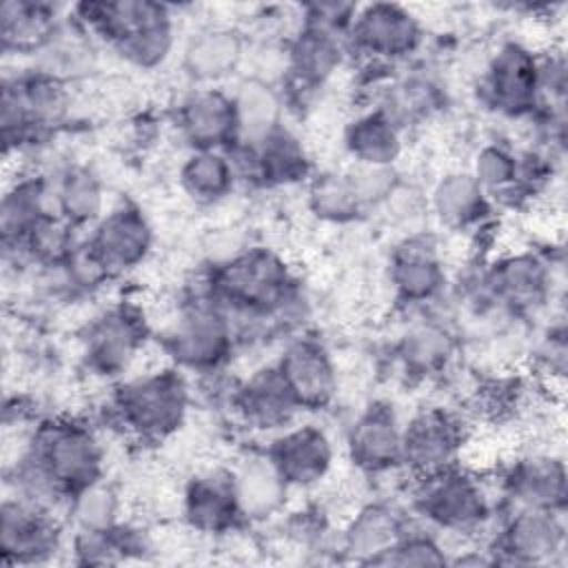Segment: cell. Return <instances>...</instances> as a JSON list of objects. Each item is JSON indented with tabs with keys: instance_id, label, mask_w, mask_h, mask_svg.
Segmentation results:
<instances>
[{
	"instance_id": "6da1fadb",
	"label": "cell",
	"mask_w": 568,
	"mask_h": 568,
	"mask_svg": "<svg viewBox=\"0 0 568 568\" xmlns=\"http://www.w3.org/2000/svg\"><path fill=\"white\" fill-rule=\"evenodd\" d=\"M184 384L173 373H162L126 384L118 397L124 422L144 435H164L184 415Z\"/></svg>"
},
{
	"instance_id": "7a4b0ae2",
	"label": "cell",
	"mask_w": 568,
	"mask_h": 568,
	"mask_svg": "<svg viewBox=\"0 0 568 568\" xmlns=\"http://www.w3.org/2000/svg\"><path fill=\"white\" fill-rule=\"evenodd\" d=\"M58 548V530L42 506L29 499L2 504V559L4 564H40Z\"/></svg>"
},
{
	"instance_id": "3957f363",
	"label": "cell",
	"mask_w": 568,
	"mask_h": 568,
	"mask_svg": "<svg viewBox=\"0 0 568 568\" xmlns=\"http://www.w3.org/2000/svg\"><path fill=\"white\" fill-rule=\"evenodd\" d=\"M459 446L457 424L439 410H428L410 419L402 433V459L424 475L448 468Z\"/></svg>"
},
{
	"instance_id": "277c9868",
	"label": "cell",
	"mask_w": 568,
	"mask_h": 568,
	"mask_svg": "<svg viewBox=\"0 0 568 568\" xmlns=\"http://www.w3.org/2000/svg\"><path fill=\"white\" fill-rule=\"evenodd\" d=\"M428 484L422 495L424 513L446 528H470L481 521L486 506L477 486L457 473L446 468L433 475H426Z\"/></svg>"
},
{
	"instance_id": "5b68a950",
	"label": "cell",
	"mask_w": 568,
	"mask_h": 568,
	"mask_svg": "<svg viewBox=\"0 0 568 568\" xmlns=\"http://www.w3.org/2000/svg\"><path fill=\"white\" fill-rule=\"evenodd\" d=\"M280 375L300 406H322L333 397V366L324 348L313 342L293 344L282 357Z\"/></svg>"
},
{
	"instance_id": "8992f818",
	"label": "cell",
	"mask_w": 568,
	"mask_h": 568,
	"mask_svg": "<svg viewBox=\"0 0 568 568\" xmlns=\"http://www.w3.org/2000/svg\"><path fill=\"white\" fill-rule=\"evenodd\" d=\"M271 462L286 484H311L326 473L331 446L322 430L306 426L284 435L275 444Z\"/></svg>"
},
{
	"instance_id": "52a82bcc",
	"label": "cell",
	"mask_w": 568,
	"mask_h": 568,
	"mask_svg": "<svg viewBox=\"0 0 568 568\" xmlns=\"http://www.w3.org/2000/svg\"><path fill=\"white\" fill-rule=\"evenodd\" d=\"M284 282L286 273L268 253L240 257L222 277L226 295L251 306H266V302H275Z\"/></svg>"
},
{
	"instance_id": "ba28073f",
	"label": "cell",
	"mask_w": 568,
	"mask_h": 568,
	"mask_svg": "<svg viewBox=\"0 0 568 568\" xmlns=\"http://www.w3.org/2000/svg\"><path fill=\"white\" fill-rule=\"evenodd\" d=\"M240 510L242 508L235 479H229V475L215 473L209 477H200L189 488L186 517L200 530L222 532L235 521Z\"/></svg>"
},
{
	"instance_id": "9c48e42d",
	"label": "cell",
	"mask_w": 568,
	"mask_h": 568,
	"mask_svg": "<svg viewBox=\"0 0 568 568\" xmlns=\"http://www.w3.org/2000/svg\"><path fill=\"white\" fill-rule=\"evenodd\" d=\"M149 246V229L135 211H118L98 231L93 255L102 268L129 266L138 262Z\"/></svg>"
},
{
	"instance_id": "30bf717a",
	"label": "cell",
	"mask_w": 568,
	"mask_h": 568,
	"mask_svg": "<svg viewBox=\"0 0 568 568\" xmlns=\"http://www.w3.org/2000/svg\"><path fill=\"white\" fill-rule=\"evenodd\" d=\"M353 457L371 470L386 468L402 457V433L395 428L393 413L382 406L371 408L353 428Z\"/></svg>"
},
{
	"instance_id": "8fae6325",
	"label": "cell",
	"mask_w": 568,
	"mask_h": 568,
	"mask_svg": "<svg viewBox=\"0 0 568 568\" xmlns=\"http://www.w3.org/2000/svg\"><path fill=\"white\" fill-rule=\"evenodd\" d=\"M182 122L193 144H200L204 149L211 144H220L231 138L233 129L237 126L235 102L211 91L197 93L184 104Z\"/></svg>"
},
{
	"instance_id": "7c38bea8",
	"label": "cell",
	"mask_w": 568,
	"mask_h": 568,
	"mask_svg": "<svg viewBox=\"0 0 568 568\" xmlns=\"http://www.w3.org/2000/svg\"><path fill=\"white\" fill-rule=\"evenodd\" d=\"M488 89L499 109L515 113L535 95V64L524 51L504 49L490 67Z\"/></svg>"
},
{
	"instance_id": "4fadbf2b",
	"label": "cell",
	"mask_w": 568,
	"mask_h": 568,
	"mask_svg": "<svg viewBox=\"0 0 568 568\" xmlns=\"http://www.w3.org/2000/svg\"><path fill=\"white\" fill-rule=\"evenodd\" d=\"M415 36L417 29L410 16L395 7H373L357 24V40L379 55H399L408 51Z\"/></svg>"
},
{
	"instance_id": "5bb4252c",
	"label": "cell",
	"mask_w": 568,
	"mask_h": 568,
	"mask_svg": "<svg viewBox=\"0 0 568 568\" xmlns=\"http://www.w3.org/2000/svg\"><path fill=\"white\" fill-rule=\"evenodd\" d=\"M226 346V328L213 311L191 313L175 333V353L189 364H211Z\"/></svg>"
},
{
	"instance_id": "9a60e30c",
	"label": "cell",
	"mask_w": 568,
	"mask_h": 568,
	"mask_svg": "<svg viewBox=\"0 0 568 568\" xmlns=\"http://www.w3.org/2000/svg\"><path fill=\"white\" fill-rule=\"evenodd\" d=\"M138 344L133 322L124 313H111L91 333L89 357L100 371H113L126 364Z\"/></svg>"
},
{
	"instance_id": "2e32d148",
	"label": "cell",
	"mask_w": 568,
	"mask_h": 568,
	"mask_svg": "<svg viewBox=\"0 0 568 568\" xmlns=\"http://www.w3.org/2000/svg\"><path fill=\"white\" fill-rule=\"evenodd\" d=\"M242 402L246 415L266 426L284 422L295 406V399L280 371H264L262 375L253 377L242 393Z\"/></svg>"
},
{
	"instance_id": "e0dca14e",
	"label": "cell",
	"mask_w": 568,
	"mask_h": 568,
	"mask_svg": "<svg viewBox=\"0 0 568 568\" xmlns=\"http://www.w3.org/2000/svg\"><path fill=\"white\" fill-rule=\"evenodd\" d=\"M399 541V526L390 510L371 506L359 513L348 530V548L355 555H368L371 561H379Z\"/></svg>"
},
{
	"instance_id": "ac0fdd59",
	"label": "cell",
	"mask_w": 568,
	"mask_h": 568,
	"mask_svg": "<svg viewBox=\"0 0 568 568\" xmlns=\"http://www.w3.org/2000/svg\"><path fill=\"white\" fill-rule=\"evenodd\" d=\"M559 537V530L546 513H528L513 521L506 535L508 552L526 561H539L555 552Z\"/></svg>"
},
{
	"instance_id": "d6986e66",
	"label": "cell",
	"mask_w": 568,
	"mask_h": 568,
	"mask_svg": "<svg viewBox=\"0 0 568 568\" xmlns=\"http://www.w3.org/2000/svg\"><path fill=\"white\" fill-rule=\"evenodd\" d=\"M348 146L368 166H384L395 158L399 140L388 118L368 115L351 129Z\"/></svg>"
},
{
	"instance_id": "ffe728a7",
	"label": "cell",
	"mask_w": 568,
	"mask_h": 568,
	"mask_svg": "<svg viewBox=\"0 0 568 568\" xmlns=\"http://www.w3.org/2000/svg\"><path fill=\"white\" fill-rule=\"evenodd\" d=\"M426 248L410 242L395 260V282L406 297H426L439 286L437 262Z\"/></svg>"
},
{
	"instance_id": "44dd1931",
	"label": "cell",
	"mask_w": 568,
	"mask_h": 568,
	"mask_svg": "<svg viewBox=\"0 0 568 568\" xmlns=\"http://www.w3.org/2000/svg\"><path fill=\"white\" fill-rule=\"evenodd\" d=\"M284 486L286 481L282 479L273 462L251 464L235 481L240 508L246 513H268L280 504Z\"/></svg>"
},
{
	"instance_id": "7402d4cb",
	"label": "cell",
	"mask_w": 568,
	"mask_h": 568,
	"mask_svg": "<svg viewBox=\"0 0 568 568\" xmlns=\"http://www.w3.org/2000/svg\"><path fill=\"white\" fill-rule=\"evenodd\" d=\"M42 7L7 2L2 7L4 49H33L49 33V22Z\"/></svg>"
},
{
	"instance_id": "603a6c76",
	"label": "cell",
	"mask_w": 568,
	"mask_h": 568,
	"mask_svg": "<svg viewBox=\"0 0 568 568\" xmlns=\"http://www.w3.org/2000/svg\"><path fill=\"white\" fill-rule=\"evenodd\" d=\"M231 166L224 162V158L213 153H200L189 160V164L182 171L184 186L204 200L220 197L231 186Z\"/></svg>"
},
{
	"instance_id": "cb8c5ba5",
	"label": "cell",
	"mask_w": 568,
	"mask_h": 568,
	"mask_svg": "<svg viewBox=\"0 0 568 568\" xmlns=\"http://www.w3.org/2000/svg\"><path fill=\"white\" fill-rule=\"evenodd\" d=\"M237 58V42L229 33H206L189 51L191 69L197 75H222Z\"/></svg>"
},
{
	"instance_id": "d4e9b609",
	"label": "cell",
	"mask_w": 568,
	"mask_h": 568,
	"mask_svg": "<svg viewBox=\"0 0 568 568\" xmlns=\"http://www.w3.org/2000/svg\"><path fill=\"white\" fill-rule=\"evenodd\" d=\"M564 488V475L561 468H555L552 464H541V459H535V464L519 470L515 490L517 495L532 504V506H548L552 501V495H561Z\"/></svg>"
},
{
	"instance_id": "484cf974",
	"label": "cell",
	"mask_w": 568,
	"mask_h": 568,
	"mask_svg": "<svg viewBox=\"0 0 568 568\" xmlns=\"http://www.w3.org/2000/svg\"><path fill=\"white\" fill-rule=\"evenodd\" d=\"M60 209L69 220H87L93 217L100 209V191L91 175L75 171L69 173L60 186Z\"/></svg>"
},
{
	"instance_id": "4316f807",
	"label": "cell",
	"mask_w": 568,
	"mask_h": 568,
	"mask_svg": "<svg viewBox=\"0 0 568 568\" xmlns=\"http://www.w3.org/2000/svg\"><path fill=\"white\" fill-rule=\"evenodd\" d=\"M275 98L266 87L253 84L251 89L246 87L244 95L235 102V113H237V126H246L251 133L257 135H268L273 126V115H275Z\"/></svg>"
},
{
	"instance_id": "83f0119b",
	"label": "cell",
	"mask_w": 568,
	"mask_h": 568,
	"mask_svg": "<svg viewBox=\"0 0 568 568\" xmlns=\"http://www.w3.org/2000/svg\"><path fill=\"white\" fill-rule=\"evenodd\" d=\"M115 515V499L111 490L98 488L91 484L89 488L78 493L75 499V517L84 526V530H104L111 528Z\"/></svg>"
},
{
	"instance_id": "f1b7e54d",
	"label": "cell",
	"mask_w": 568,
	"mask_h": 568,
	"mask_svg": "<svg viewBox=\"0 0 568 568\" xmlns=\"http://www.w3.org/2000/svg\"><path fill=\"white\" fill-rule=\"evenodd\" d=\"M479 195L481 191L477 184H473L464 175H457L439 186L437 206L448 220H468L470 211L479 204Z\"/></svg>"
},
{
	"instance_id": "f546056e",
	"label": "cell",
	"mask_w": 568,
	"mask_h": 568,
	"mask_svg": "<svg viewBox=\"0 0 568 568\" xmlns=\"http://www.w3.org/2000/svg\"><path fill=\"white\" fill-rule=\"evenodd\" d=\"M379 561L399 564V566H426V564H444L446 557L437 548V544L428 537H408L399 539Z\"/></svg>"
},
{
	"instance_id": "4dcf8cb0",
	"label": "cell",
	"mask_w": 568,
	"mask_h": 568,
	"mask_svg": "<svg viewBox=\"0 0 568 568\" xmlns=\"http://www.w3.org/2000/svg\"><path fill=\"white\" fill-rule=\"evenodd\" d=\"M513 173H515L513 160L499 149H488L477 160V182L479 184L504 186L510 182Z\"/></svg>"
}]
</instances>
